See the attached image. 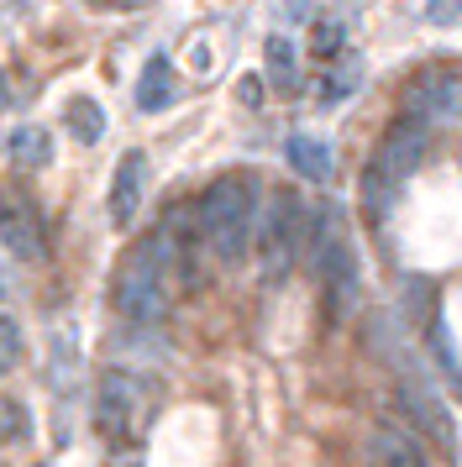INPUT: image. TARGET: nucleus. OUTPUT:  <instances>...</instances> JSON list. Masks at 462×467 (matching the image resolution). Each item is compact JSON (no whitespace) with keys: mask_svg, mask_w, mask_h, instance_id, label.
I'll use <instances>...</instances> for the list:
<instances>
[{"mask_svg":"<svg viewBox=\"0 0 462 467\" xmlns=\"http://www.w3.org/2000/svg\"><path fill=\"white\" fill-rule=\"evenodd\" d=\"M179 215L163 221L147 242H137V247L126 253L121 274H116V310H121L126 320H142L147 326V320L168 316V268L179 263V226H184Z\"/></svg>","mask_w":462,"mask_h":467,"instance_id":"obj_1","label":"nucleus"},{"mask_svg":"<svg viewBox=\"0 0 462 467\" xmlns=\"http://www.w3.org/2000/svg\"><path fill=\"white\" fill-rule=\"evenodd\" d=\"M252 226H257V179L252 173H221L200 194V232L226 268H236L247 257Z\"/></svg>","mask_w":462,"mask_h":467,"instance_id":"obj_2","label":"nucleus"},{"mask_svg":"<svg viewBox=\"0 0 462 467\" xmlns=\"http://www.w3.org/2000/svg\"><path fill=\"white\" fill-rule=\"evenodd\" d=\"M310 263L320 284H326V310L331 320H347L357 305V253L347 242V226H341V211L336 205H320L310 215Z\"/></svg>","mask_w":462,"mask_h":467,"instance_id":"obj_3","label":"nucleus"},{"mask_svg":"<svg viewBox=\"0 0 462 467\" xmlns=\"http://www.w3.org/2000/svg\"><path fill=\"white\" fill-rule=\"evenodd\" d=\"M299 253H310V215L294 190H273L268 211L257 215V268L268 284H278Z\"/></svg>","mask_w":462,"mask_h":467,"instance_id":"obj_4","label":"nucleus"},{"mask_svg":"<svg viewBox=\"0 0 462 467\" xmlns=\"http://www.w3.org/2000/svg\"><path fill=\"white\" fill-rule=\"evenodd\" d=\"M425 127L431 121H399V127H389V137H383V148L373 158V173L383 184H399V179H410L420 169V158L431 148V131Z\"/></svg>","mask_w":462,"mask_h":467,"instance_id":"obj_5","label":"nucleus"},{"mask_svg":"<svg viewBox=\"0 0 462 467\" xmlns=\"http://www.w3.org/2000/svg\"><path fill=\"white\" fill-rule=\"evenodd\" d=\"M415 110L431 127H462V74L457 68H431L415 85Z\"/></svg>","mask_w":462,"mask_h":467,"instance_id":"obj_6","label":"nucleus"},{"mask_svg":"<svg viewBox=\"0 0 462 467\" xmlns=\"http://www.w3.org/2000/svg\"><path fill=\"white\" fill-rule=\"evenodd\" d=\"M137 404H142V389H137V379H126V373H105L100 400H95V420H100V431L121 436L126 425L137 420Z\"/></svg>","mask_w":462,"mask_h":467,"instance_id":"obj_7","label":"nucleus"},{"mask_svg":"<svg viewBox=\"0 0 462 467\" xmlns=\"http://www.w3.org/2000/svg\"><path fill=\"white\" fill-rule=\"evenodd\" d=\"M0 242H5V253L21 257V263H37V257L47 253L37 215L26 211L21 200H5V205H0Z\"/></svg>","mask_w":462,"mask_h":467,"instance_id":"obj_8","label":"nucleus"},{"mask_svg":"<svg viewBox=\"0 0 462 467\" xmlns=\"http://www.w3.org/2000/svg\"><path fill=\"white\" fill-rule=\"evenodd\" d=\"M142 190H147V152H126L116 163V179H110V221L126 226L137 205H142Z\"/></svg>","mask_w":462,"mask_h":467,"instance_id":"obj_9","label":"nucleus"},{"mask_svg":"<svg viewBox=\"0 0 462 467\" xmlns=\"http://www.w3.org/2000/svg\"><path fill=\"white\" fill-rule=\"evenodd\" d=\"M168 100H173V64L158 53V58H147L142 79H137V106L142 110H163Z\"/></svg>","mask_w":462,"mask_h":467,"instance_id":"obj_10","label":"nucleus"},{"mask_svg":"<svg viewBox=\"0 0 462 467\" xmlns=\"http://www.w3.org/2000/svg\"><path fill=\"white\" fill-rule=\"evenodd\" d=\"M289 169L305 173L310 184H326L331 179V152H326V142H315V137H289Z\"/></svg>","mask_w":462,"mask_h":467,"instance_id":"obj_11","label":"nucleus"},{"mask_svg":"<svg viewBox=\"0 0 462 467\" xmlns=\"http://www.w3.org/2000/svg\"><path fill=\"white\" fill-rule=\"evenodd\" d=\"M268 74H273V85L284 89V95H294V85H299V47L289 43V37H268Z\"/></svg>","mask_w":462,"mask_h":467,"instance_id":"obj_12","label":"nucleus"},{"mask_svg":"<svg viewBox=\"0 0 462 467\" xmlns=\"http://www.w3.org/2000/svg\"><path fill=\"white\" fill-rule=\"evenodd\" d=\"M63 116H68V127H74V137H79L84 148H95V142H100V137H105V110L95 106L89 95H74V100H68V110H63Z\"/></svg>","mask_w":462,"mask_h":467,"instance_id":"obj_13","label":"nucleus"},{"mask_svg":"<svg viewBox=\"0 0 462 467\" xmlns=\"http://www.w3.org/2000/svg\"><path fill=\"white\" fill-rule=\"evenodd\" d=\"M373 457H378V467H415V441L399 425H378Z\"/></svg>","mask_w":462,"mask_h":467,"instance_id":"obj_14","label":"nucleus"},{"mask_svg":"<svg viewBox=\"0 0 462 467\" xmlns=\"http://www.w3.org/2000/svg\"><path fill=\"white\" fill-rule=\"evenodd\" d=\"M11 158H16V163H47V158H53V142H47V131L42 127H16L11 131Z\"/></svg>","mask_w":462,"mask_h":467,"instance_id":"obj_15","label":"nucleus"},{"mask_svg":"<svg viewBox=\"0 0 462 467\" xmlns=\"http://www.w3.org/2000/svg\"><path fill=\"white\" fill-rule=\"evenodd\" d=\"M21 362V326L11 316H0V373H11Z\"/></svg>","mask_w":462,"mask_h":467,"instance_id":"obj_16","label":"nucleus"},{"mask_svg":"<svg viewBox=\"0 0 462 467\" xmlns=\"http://www.w3.org/2000/svg\"><path fill=\"white\" fill-rule=\"evenodd\" d=\"M21 436H26V415H21L16 400H5V394H0V446L21 441Z\"/></svg>","mask_w":462,"mask_h":467,"instance_id":"obj_17","label":"nucleus"},{"mask_svg":"<svg viewBox=\"0 0 462 467\" xmlns=\"http://www.w3.org/2000/svg\"><path fill=\"white\" fill-rule=\"evenodd\" d=\"M341 37H347L341 22H320L315 26V53H320V58H336V53H341Z\"/></svg>","mask_w":462,"mask_h":467,"instance_id":"obj_18","label":"nucleus"},{"mask_svg":"<svg viewBox=\"0 0 462 467\" xmlns=\"http://www.w3.org/2000/svg\"><path fill=\"white\" fill-rule=\"evenodd\" d=\"M425 22L431 26H457L462 22V0H431V5H425Z\"/></svg>","mask_w":462,"mask_h":467,"instance_id":"obj_19","label":"nucleus"},{"mask_svg":"<svg viewBox=\"0 0 462 467\" xmlns=\"http://www.w3.org/2000/svg\"><path fill=\"white\" fill-rule=\"evenodd\" d=\"M352 85H357V68L331 74V79H326V100H347V95H352Z\"/></svg>","mask_w":462,"mask_h":467,"instance_id":"obj_20","label":"nucleus"},{"mask_svg":"<svg viewBox=\"0 0 462 467\" xmlns=\"http://www.w3.org/2000/svg\"><path fill=\"white\" fill-rule=\"evenodd\" d=\"M236 95H242V106H263V79H257V74H247V79L236 85Z\"/></svg>","mask_w":462,"mask_h":467,"instance_id":"obj_21","label":"nucleus"},{"mask_svg":"<svg viewBox=\"0 0 462 467\" xmlns=\"http://www.w3.org/2000/svg\"><path fill=\"white\" fill-rule=\"evenodd\" d=\"M5 100H11V95H5V74H0V106H5Z\"/></svg>","mask_w":462,"mask_h":467,"instance_id":"obj_22","label":"nucleus"}]
</instances>
